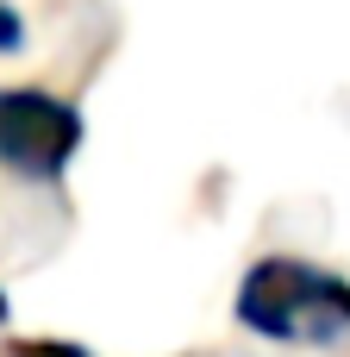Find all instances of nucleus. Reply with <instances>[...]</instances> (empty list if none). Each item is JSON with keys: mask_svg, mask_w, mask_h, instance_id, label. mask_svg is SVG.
Masks as SVG:
<instances>
[{"mask_svg": "<svg viewBox=\"0 0 350 357\" xmlns=\"http://www.w3.org/2000/svg\"><path fill=\"white\" fill-rule=\"evenodd\" d=\"M238 320L257 326L263 339H301V345H338L350 333V282L326 276L313 264L269 257L244 276Z\"/></svg>", "mask_w": 350, "mask_h": 357, "instance_id": "nucleus-1", "label": "nucleus"}, {"mask_svg": "<svg viewBox=\"0 0 350 357\" xmlns=\"http://www.w3.org/2000/svg\"><path fill=\"white\" fill-rule=\"evenodd\" d=\"M75 138H81V119H75L63 100L31 94V88L0 94V157H6L19 176H56V169L69 163Z\"/></svg>", "mask_w": 350, "mask_h": 357, "instance_id": "nucleus-2", "label": "nucleus"}, {"mask_svg": "<svg viewBox=\"0 0 350 357\" xmlns=\"http://www.w3.org/2000/svg\"><path fill=\"white\" fill-rule=\"evenodd\" d=\"M13 38H19V19H13V13L0 6V50H13Z\"/></svg>", "mask_w": 350, "mask_h": 357, "instance_id": "nucleus-3", "label": "nucleus"}, {"mask_svg": "<svg viewBox=\"0 0 350 357\" xmlns=\"http://www.w3.org/2000/svg\"><path fill=\"white\" fill-rule=\"evenodd\" d=\"M19 357H81V351H69V345H25Z\"/></svg>", "mask_w": 350, "mask_h": 357, "instance_id": "nucleus-4", "label": "nucleus"}]
</instances>
